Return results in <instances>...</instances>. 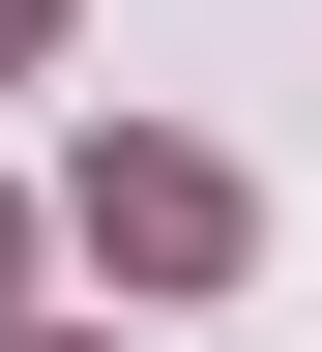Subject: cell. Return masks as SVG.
Masks as SVG:
<instances>
[{
	"mask_svg": "<svg viewBox=\"0 0 322 352\" xmlns=\"http://www.w3.org/2000/svg\"><path fill=\"white\" fill-rule=\"evenodd\" d=\"M0 30H30V0H0Z\"/></svg>",
	"mask_w": 322,
	"mask_h": 352,
	"instance_id": "2",
	"label": "cell"
},
{
	"mask_svg": "<svg viewBox=\"0 0 322 352\" xmlns=\"http://www.w3.org/2000/svg\"><path fill=\"white\" fill-rule=\"evenodd\" d=\"M88 235H117V264H235V176H205V147H117Z\"/></svg>",
	"mask_w": 322,
	"mask_h": 352,
	"instance_id": "1",
	"label": "cell"
}]
</instances>
